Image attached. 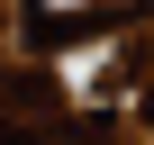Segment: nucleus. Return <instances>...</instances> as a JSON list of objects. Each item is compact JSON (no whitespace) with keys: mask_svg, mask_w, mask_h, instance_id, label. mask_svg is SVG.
Here are the masks:
<instances>
[{"mask_svg":"<svg viewBox=\"0 0 154 145\" xmlns=\"http://www.w3.org/2000/svg\"><path fill=\"white\" fill-rule=\"evenodd\" d=\"M36 9H45L54 27H72V18H91V9H109V0H36Z\"/></svg>","mask_w":154,"mask_h":145,"instance_id":"nucleus-1","label":"nucleus"}]
</instances>
